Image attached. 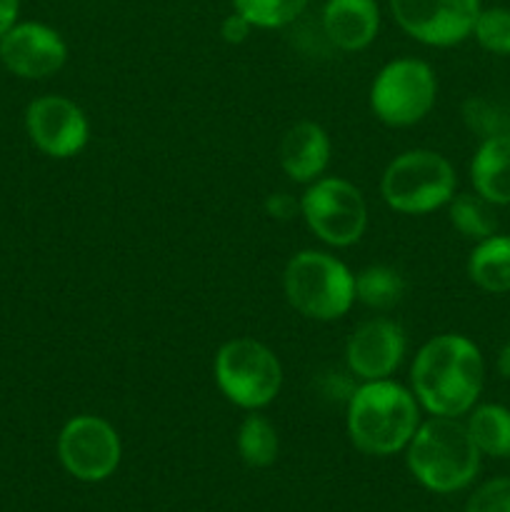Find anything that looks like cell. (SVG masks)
<instances>
[{"instance_id": "4", "label": "cell", "mask_w": 510, "mask_h": 512, "mask_svg": "<svg viewBox=\"0 0 510 512\" xmlns=\"http://www.w3.org/2000/svg\"><path fill=\"white\" fill-rule=\"evenodd\" d=\"M283 283L288 303L310 320H338L355 303V275L320 250L293 255Z\"/></svg>"}, {"instance_id": "17", "label": "cell", "mask_w": 510, "mask_h": 512, "mask_svg": "<svg viewBox=\"0 0 510 512\" xmlns=\"http://www.w3.org/2000/svg\"><path fill=\"white\" fill-rule=\"evenodd\" d=\"M468 275L485 293H510V238L490 235L480 240L468 258Z\"/></svg>"}, {"instance_id": "8", "label": "cell", "mask_w": 510, "mask_h": 512, "mask_svg": "<svg viewBox=\"0 0 510 512\" xmlns=\"http://www.w3.org/2000/svg\"><path fill=\"white\" fill-rule=\"evenodd\" d=\"M308 228L323 243L348 248L358 243L368 225V208L353 183L343 178H318L300 200Z\"/></svg>"}, {"instance_id": "26", "label": "cell", "mask_w": 510, "mask_h": 512, "mask_svg": "<svg viewBox=\"0 0 510 512\" xmlns=\"http://www.w3.org/2000/svg\"><path fill=\"white\" fill-rule=\"evenodd\" d=\"M250 30H253V23H250L245 15H240L238 10H235L233 15H228V18L223 20V25H220V35H223L225 43L230 45H240L243 40H248Z\"/></svg>"}, {"instance_id": "22", "label": "cell", "mask_w": 510, "mask_h": 512, "mask_svg": "<svg viewBox=\"0 0 510 512\" xmlns=\"http://www.w3.org/2000/svg\"><path fill=\"white\" fill-rule=\"evenodd\" d=\"M233 5L253 28H283L303 13L308 0H233Z\"/></svg>"}, {"instance_id": "19", "label": "cell", "mask_w": 510, "mask_h": 512, "mask_svg": "<svg viewBox=\"0 0 510 512\" xmlns=\"http://www.w3.org/2000/svg\"><path fill=\"white\" fill-rule=\"evenodd\" d=\"M405 280L388 265H370L355 275V300L373 310H393L403 300Z\"/></svg>"}, {"instance_id": "9", "label": "cell", "mask_w": 510, "mask_h": 512, "mask_svg": "<svg viewBox=\"0 0 510 512\" xmlns=\"http://www.w3.org/2000/svg\"><path fill=\"white\" fill-rule=\"evenodd\" d=\"M58 455L63 468L83 483H100L118 470L120 438L108 420L98 415H78L60 430Z\"/></svg>"}, {"instance_id": "1", "label": "cell", "mask_w": 510, "mask_h": 512, "mask_svg": "<svg viewBox=\"0 0 510 512\" xmlns=\"http://www.w3.org/2000/svg\"><path fill=\"white\" fill-rule=\"evenodd\" d=\"M413 395L430 415L460 418L473 410L485 380L483 355L465 335H435L415 355Z\"/></svg>"}, {"instance_id": "2", "label": "cell", "mask_w": 510, "mask_h": 512, "mask_svg": "<svg viewBox=\"0 0 510 512\" xmlns=\"http://www.w3.org/2000/svg\"><path fill=\"white\" fill-rule=\"evenodd\" d=\"M420 425L418 400L393 380H370L348 398V435L365 455H395L408 448Z\"/></svg>"}, {"instance_id": "7", "label": "cell", "mask_w": 510, "mask_h": 512, "mask_svg": "<svg viewBox=\"0 0 510 512\" xmlns=\"http://www.w3.org/2000/svg\"><path fill=\"white\" fill-rule=\"evenodd\" d=\"M438 83L428 63L400 58L385 65L370 88V108L375 118L393 128L420 123L433 110Z\"/></svg>"}, {"instance_id": "13", "label": "cell", "mask_w": 510, "mask_h": 512, "mask_svg": "<svg viewBox=\"0 0 510 512\" xmlns=\"http://www.w3.org/2000/svg\"><path fill=\"white\" fill-rule=\"evenodd\" d=\"M0 58L20 78H48L58 73L68 58L63 38L40 23L13 25L0 40Z\"/></svg>"}, {"instance_id": "27", "label": "cell", "mask_w": 510, "mask_h": 512, "mask_svg": "<svg viewBox=\"0 0 510 512\" xmlns=\"http://www.w3.org/2000/svg\"><path fill=\"white\" fill-rule=\"evenodd\" d=\"M265 210H268L270 218L275 220H290L298 210V203H295L293 195L288 193H275L265 200Z\"/></svg>"}, {"instance_id": "10", "label": "cell", "mask_w": 510, "mask_h": 512, "mask_svg": "<svg viewBox=\"0 0 510 512\" xmlns=\"http://www.w3.org/2000/svg\"><path fill=\"white\" fill-rule=\"evenodd\" d=\"M390 10L410 38L448 48L473 33L480 0H390Z\"/></svg>"}, {"instance_id": "20", "label": "cell", "mask_w": 510, "mask_h": 512, "mask_svg": "<svg viewBox=\"0 0 510 512\" xmlns=\"http://www.w3.org/2000/svg\"><path fill=\"white\" fill-rule=\"evenodd\" d=\"M238 453L250 468H268L278 458V433L263 415L253 413L238 430Z\"/></svg>"}, {"instance_id": "28", "label": "cell", "mask_w": 510, "mask_h": 512, "mask_svg": "<svg viewBox=\"0 0 510 512\" xmlns=\"http://www.w3.org/2000/svg\"><path fill=\"white\" fill-rule=\"evenodd\" d=\"M18 18V0H0V38L8 33Z\"/></svg>"}, {"instance_id": "29", "label": "cell", "mask_w": 510, "mask_h": 512, "mask_svg": "<svg viewBox=\"0 0 510 512\" xmlns=\"http://www.w3.org/2000/svg\"><path fill=\"white\" fill-rule=\"evenodd\" d=\"M498 373L505 380H510V343H505L498 353Z\"/></svg>"}, {"instance_id": "5", "label": "cell", "mask_w": 510, "mask_h": 512, "mask_svg": "<svg viewBox=\"0 0 510 512\" xmlns=\"http://www.w3.org/2000/svg\"><path fill=\"white\" fill-rule=\"evenodd\" d=\"M455 185V170L443 155L435 150H408L385 168L380 190L385 203L398 213L425 215L448 205Z\"/></svg>"}, {"instance_id": "12", "label": "cell", "mask_w": 510, "mask_h": 512, "mask_svg": "<svg viewBox=\"0 0 510 512\" xmlns=\"http://www.w3.org/2000/svg\"><path fill=\"white\" fill-rule=\"evenodd\" d=\"M405 345L408 340L395 320L373 318L350 335L345 360L355 378L365 380V383L385 380L403 363Z\"/></svg>"}, {"instance_id": "18", "label": "cell", "mask_w": 510, "mask_h": 512, "mask_svg": "<svg viewBox=\"0 0 510 512\" xmlns=\"http://www.w3.org/2000/svg\"><path fill=\"white\" fill-rule=\"evenodd\" d=\"M468 433L480 455L510 458V410L503 405H480L470 413Z\"/></svg>"}, {"instance_id": "23", "label": "cell", "mask_w": 510, "mask_h": 512, "mask_svg": "<svg viewBox=\"0 0 510 512\" xmlns=\"http://www.w3.org/2000/svg\"><path fill=\"white\" fill-rule=\"evenodd\" d=\"M473 35L488 53L510 55V10H480L473 25Z\"/></svg>"}, {"instance_id": "16", "label": "cell", "mask_w": 510, "mask_h": 512, "mask_svg": "<svg viewBox=\"0 0 510 512\" xmlns=\"http://www.w3.org/2000/svg\"><path fill=\"white\" fill-rule=\"evenodd\" d=\"M470 180L480 198L510 205V135L485 138L470 163Z\"/></svg>"}, {"instance_id": "11", "label": "cell", "mask_w": 510, "mask_h": 512, "mask_svg": "<svg viewBox=\"0 0 510 512\" xmlns=\"http://www.w3.org/2000/svg\"><path fill=\"white\" fill-rule=\"evenodd\" d=\"M25 123L33 143L53 158H73L88 145V118L73 100L60 95H43L33 100Z\"/></svg>"}, {"instance_id": "24", "label": "cell", "mask_w": 510, "mask_h": 512, "mask_svg": "<svg viewBox=\"0 0 510 512\" xmlns=\"http://www.w3.org/2000/svg\"><path fill=\"white\" fill-rule=\"evenodd\" d=\"M465 123L475 130V133L485 138H495V135H510V108L495 105L483 98H470L463 108Z\"/></svg>"}, {"instance_id": "6", "label": "cell", "mask_w": 510, "mask_h": 512, "mask_svg": "<svg viewBox=\"0 0 510 512\" xmlns=\"http://www.w3.org/2000/svg\"><path fill=\"white\" fill-rule=\"evenodd\" d=\"M215 383L220 393L245 410H260L275 400L283 368L270 348L250 338H235L215 355Z\"/></svg>"}, {"instance_id": "14", "label": "cell", "mask_w": 510, "mask_h": 512, "mask_svg": "<svg viewBox=\"0 0 510 512\" xmlns=\"http://www.w3.org/2000/svg\"><path fill=\"white\" fill-rule=\"evenodd\" d=\"M280 165L295 183H313L330 160V138L318 123L293 125L280 140Z\"/></svg>"}, {"instance_id": "25", "label": "cell", "mask_w": 510, "mask_h": 512, "mask_svg": "<svg viewBox=\"0 0 510 512\" xmlns=\"http://www.w3.org/2000/svg\"><path fill=\"white\" fill-rule=\"evenodd\" d=\"M465 512H510V478H493L468 498Z\"/></svg>"}, {"instance_id": "21", "label": "cell", "mask_w": 510, "mask_h": 512, "mask_svg": "<svg viewBox=\"0 0 510 512\" xmlns=\"http://www.w3.org/2000/svg\"><path fill=\"white\" fill-rule=\"evenodd\" d=\"M450 223L455 225L460 235L470 240H485L490 235H495L498 230V218H495L493 208L485 198H480L478 193H463V195H453L450 200Z\"/></svg>"}, {"instance_id": "3", "label": "cell", "mask_w": 510, "mask_h": 512, "mask_svg": "<svg viewBox=\"0 0 510 512\" xmlns=\"http://www.w3.org/2000/svg\"><path fill=\"white\" fill-rule=\"evenodd\" d=\"M405 450L410 473L430 493H458L478 475L480 450L470 438L468 425L458 418L433 415L428 423L418 425Z\"/></svg>"}, {"instance_id": "15", "label": "cell", "mask_w": 510, "mask_h": 512, "mask_svg": "<svg viewBox=\"0 0 510 512\" xmlns=\"http://www.w3.org/2000/svg\"><path fill=\"white\" fill-rule=\"evenodd\" d=\"M323 28L330 43L340 50H363L375 40L380 13L375 0H328Z\"/></svg>"}]
</instances>
